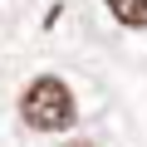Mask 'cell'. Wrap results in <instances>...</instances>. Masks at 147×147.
<instances>
[{"label":"cell","mask_w":147,"mask_h":147,"mask_svg":"<svg viewBox=\"0 0 147 147\" xmlns=\"http://www.w3.org/2000/svg\"><path fill=\"white\" fill-rule=\"evenodd\" d=\"M20 118L34 127V132H64L79 118V103H74V88L54 74H39V79L20 93Z\"/></svg>","instance_id":"obj_1"},{"label":"cell","mask_w":147,"mask_h":147,"mask_svg":"<svg viewBox=\"0 0 147 147\" xmlns=\"http://www.w3.org/2000/svg\"><path fill=\"white\" fill-rule=\"evenodd\" d=\"M108 10L127 30H147V0H108Z\"/></svg>","instance_id":"obj_2"},{"label":"cell","mask_w":147,"mask_h":147,"mask_svg":"<svg viewBox=\"0 0 147 147\" xmlns=\"http://www.w3.org/2000/svg\"><path fill=\"white\" fill-rule=\"evenodd\" d=\"M74 147H84V142H74Z\"/></svg>","instance_id":"obj_3"}]
</instances>
